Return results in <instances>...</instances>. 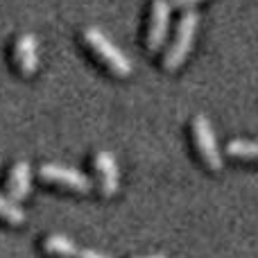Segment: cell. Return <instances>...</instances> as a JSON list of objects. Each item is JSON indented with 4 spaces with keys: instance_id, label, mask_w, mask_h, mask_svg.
Returning <instances> with one entry per match:
<instances>
[{
    "instance_id": "5",
    "label": "cell",
    "mask_w": 258,
    "mask_h": 258,
    "mask_svg": "<svg viewBox=\"0 0 258 258\" xmlns=\"http://www.w3.org/2000/svg\"><path fill=\"white\" fill-rule=\"evenodd\" d=\"M39 174L45 179V181L61 183V186H68V188L80 190V192H91V188H93V181H91L86 174H82L80 170H75V168H66V165L45 163V165H41Z\"/></svg>"
},
{
    "instance_id": "6",
    "label": "cell",
    "mask_w": 258,
    "mask_h": 258,
    "mask_svg": "<svg viewBox=\"0 0 258 258\" xmlns=\"http://www.w3.org/2000/svg\"><path fill=\"white\" fill-rule=\"evenodd\" d=\"M95 170H98V177H100V188L107 197L116 195L118 186H120V172H118V163H116V156L107 150H100L95 154Z\"/></svg>"
},
{
    "instance_id": "3",
    "label": "cell",
    "mask_w": 258,
    "mask_h": 258,
    "mask_svg": "<svg viewBox=\"0 0 258 258\" xmlns=\"http://www.w3.org/2000/svg\"><path fill=\"white\" fill-rule=\"evenodd\" d=\"M192 134H195L197 147H200V154L204 159V163L211 170H222V156H220V147H218V138L215 132L211 127V120L206 116H195L192 120Z\"/></svg>"
},
{
    "instance_id": "12",
    "label": "cell",
    "mask_w": 258,
    "mask_h": 258,
    "mask_svg": "<svg viewBox=\"0 0 258 258\" xmlns=\"http://www.w3.org/2000/svg\"><path fill=\"white\" fill-rule=\"evenodd\" d=\"M170 3H172L174 7H192L197 0H170Z\"/></svg>"
},
{
    "instance_id": "9",
    "label": "cell",
    "mask_w": 258,
    "mask_h": 258,
    "mask_svg": "<svg viewBox=\"0 0 258 258\" xmlns=\"http://www.w3.org/2000/svg\"><path fill=\"white\" fill-rule=\"evenodd\" d=\"M9 197L14 202H23L27 195H30V188H32V165L27 161H18L16 165L12 168L9 172Z\"/></svg>"
},
{
    "instance_id": "2",
    "label": "cell",
    "mask_w": 258,
    "mask_h": 258,
    "mask_svg": "<svg viewBox=\"0 0 258 258\" xmlns=\"http://www.w3.org/2000/svg\"><path fill=\"white\" fill-rule=\"evenodd\" d=\"M197 23H200V16H197L195 9H188L181 16L179 27H177V36H174L170 50L165 52V68H168V71H177V68L186 61L188 52H190V48H192V41H195Z\"/></svg>"
},
{
    "instance_id": "8",
    "label": "cell",
    "mask_w": 258,
    "mask_h": 258,
    "mask_svg": "<svg viewBox=\"0 0 258 258\" xmlns=\"http://www.w3.org/2000/svg\"><path fill=\"white\" fill-rule=\"evenodd\" d=\"M16 61L23 75H34L39 68V41L34 34H21L16 41Z\"/></svg>"
},
{
    "instance_id": "4",
    "label": "cell",
    "mask_w": 258,
    "mask_h": 258,
    "mask_svg": "<svg viewBox=\"0 0 258 258\" xmlns=\"http://www.w3.org/2000/svg\"><path fill=\"white\" fill-rule=\"evenodd\" d=\"M170 9H172V3H170V0H154V3H152L150 32H147V48H150L152 52L163 48L165 39H168Z\"/></svg>"
},
{
    "instance_id": "1",
    "label": "cell",
    "mask_w": 258,
    "mask_h": 258,
    "mask_svg": "<svg viewBox=\"0 0 258 258\" xmlns=\"http://www.w3.org/2000/svg\"><path fill=\"white\" fill-rule=\"evenodd\" d=\"M84 41L89 43V48L116 73V75H120V77L132 75V61H129V57L102 34V30H98V27H86Z\"/></svg>"
},
{
    "instance_id": "7",
    "label": "cell",
    "mask_w": 258,
    "mask_h": 258,
    "mask_svg": "<svg viewBox=\"0 0 258 258\" xmlns=\"http://www.w3.org/2000/svg\"><path fill=\"white\" fill-rule=\"evenodd\" d=\"M43 247H45V251H48V254L61 256V258H109V256L100 254V251L82 249V247H77L75 242L71 240V238L59 236V233H54V236L45 238Z\"/></svg>"
},
{
    "instance_id": "13",
    "label": "cell",
    "mask_w": 258,
    "mask_h": 258,
    "mask_svg": "<svg viewBox=\"0 0 258 258\" xmlns=\"http://www.w3.org/2000/svg\"><path fill=\"white\" fill-rule=\"evenodd\" d=\"M141 258H168V256H163V254H152V256H141Z\"/></svg>"
},
{
    "instance_id": "11",
    "label": "cell",
    "mask_w": 258,
    "mask_h": 258,
    "mask_svg": "<svg viewBox=\"0 0 258 258\" xmlns=\"http://www.w3.org/2000/svg\"><path fill=\"white\" fill-rule=\"evenodd\" d=\"M227 152L236 159H249V161H258V143L256 141H233L229 143Z\"/></svg>"
},
{
    "instance_id": "10",
    "label": "cell",
    "mask_w": 258,
    "mask_h": 258,
    "mask_svg": "<svg viewBox=\"0 0 258 258\" xmlns=\"http://www.w3.org/2000/svg\"><path fill=\"white\" fill-rule=\"evenodd\" d=\"M0 218L12 224H23L25 222V211H23L21 206H18V202H14L12 197L0 195Z\"/></svg>"
}]
</instances>
